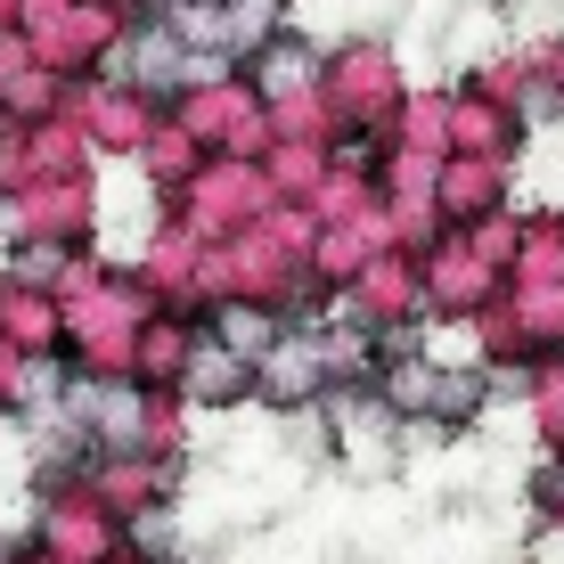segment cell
I'll return each mask as SVG.
<instances>
[{
  "mask_svg": "<svg viewBox=\"0 0 564 564\" xmlns=\"http://www.w3.org/2000/svg\"><path fill=\"white\" fill-rule=\"evenodd\" d=\"M188 377H197V393H205V401L238 393V360H221V352H197V368H188Z\"/></svg>",
  "mask_w": 564,
  "mask_h": 564,
  "instance_id": "1",
  "label": "cell"
}]
</instances>
